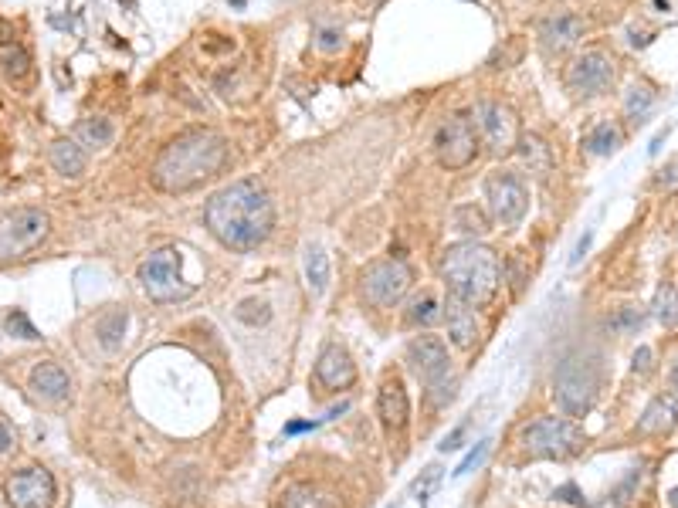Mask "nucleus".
<instances>
[{
	"instance_id": "37",
	"label": "nucleus",
	"mask_w": 678,
	"mask_h": 508,
	"mask_svg": "<svg viewBox=\"0 0 678 508\" xmlns=\"http://www.w3.org/2000/svg\"><path fill=\"white\" fill-rule=\"evenodd\" d=\"M438 485H441V468H438V464H431V468L424 471V475L414 481V495H417V502H421V505L428 502L431 492H434V488H438Z\"/></svg>"
},
{
	"instance_id": "14",
	"label": "nucleus",
	"mask_w": 678,
	"mask_h": 508,
	"mask_svg": "<svg viewBox=\"0 0 678 508\" xmlns=\"http://www.w3.org/2000/svg\"><path fill=\"white\" fill-rule=\"evenodd\" d=\"M7 498L14 508H51L55 505V478L45 468H28L7 481Z\"/></svg>"
},
{
	"instance_id": "35",
	"label": "nucleus",
	"mask_w": 678,
	"mask_h": 508,
	"mask_svg": "<svg viewBox=\"0 0 678 508\" xmlns=\"http://www.w3.org/2000/svg\"><path fill=\"white\" fill-rule=\"evenodd\" d=\"M634 485H638V471H631V475L624 478L621 485H617L614 492L607 495L601 505H594V508H628V505H631V492H634Z\"/></svg>"
},
{
	"instance_id": "24",
	"label": "nucleus",
	"mask_w": 678,
	"mask_h": 508,
	"mask_svg": "<svg viewBox=\"0 0 678 508\" xmlns=\"http://www.w3.org/2000/svg\"><path fill=\"white\" fill-rule=\"evenodd\" d=\"M112 122L102 119V116H89L82 119L75 126V143L78 146H89V150H106V146L112 143Z\"/></svg>"
},
{
	"instance_id": "3",
	"label": "nucleus",
	"mask_w": 678,
	"mask_h": 508,
	"mask_svg": "<svg viewBox=\"0 0 678 508\" xmlns=\"http://www.w3.org/2000/svg\"><path fill=\"white\" fill-rule=\"evenodd\" d=\"M441 278H445L448 285V295L468 302L472 309L489 305L495 299V292H499V278H502L499 254L475 241L451 244V248L441 254Z\"/></svg>"
},
{
	"instance_id": "34",
	"label": "nucleus",
	"mask_w": 678,
	"mask_h": 508,
	"mask_svg": "<svg viewBox=\"0 0 678 508\" xmlns=\"http://www.w3.org/2000/svg\"><path fill=\"white\" fill-rule=\"evenodd\" d=\"M455 227L465 234H485L489 231V221H485V214L478 207H458L455 210Z\"/></svg>"
},
{
	"instance_id": "25",
	"label": "nucleus",
	"mask_w": 678,
	"mask_h": 508,
	"mask_svg": "<svg viewBox=\"0 0 678 508\" xmlns=\"http://www.w3.org/2000/svg\"><path fill=\"white\" fill-rule=\"evenodd\" d=\"M0 72L11 82H24L31 72V55L17 41H0Z\"/></svg>"
},
{
	"instance_id": "47",
	"label": "nucleus",
	"mask_w": 678,
	"mask_h": 508,
	"mask_svg": "<svg viewBox=\"0 0 678 508\" xmlns=\"http://www.w3.org/2000/svg\"><path fill=\"white\" fill-rule=\"evenodd\" d=\"M672 390H675V397H678V359H675V366H672Z\"/></svg>"
},
{
	"instance_id": "4",
	"label": "nucleus",
	"mask_w": 678,
	"mask_h": 508,
	"mask_svg": "<svg viewBox=\"0 0 678 508\" xmlns=\"http://www.w3.org/2000/svg\"><path fill=\"white\" fill-rule=\"evenodd\" d=\"M139 285L153 302H184L194 285L184 278V258L177 248H160L139 265Z\"/></svg>"
},
{
	"instance_id": "31",
	"label": "nucleus",
	"mask_w": 678,
	"mask_h": 508,
	"mask_svg": "<svg viewBox=\"0 0 678 508\" xmlns=\"http://www.w3.org/2000/svg\"><path fill=\"white\" fill-rule=\"evenodd\" d=\"M611 332H617V336H631V332H638L641 326H645V312L634 309V305H628V309H617V315H611Z\"/></svg>"
},
{
	"instance_id": "29",
	"label": "nucleus",
	"mask_w": 678,
	"mask_h": 508,
	"mask_svg": "<svg viewBox=\"0 0 678 508\" xmlns=\"http://www.w3.org/2000/svg\"><path fill=\"white\" fill-rule=\"evenodd\" d=\"M407 319H411L414 326L431 329V326H438V322L445 319V309H441L434 295H421V299H417V302L411 305V312H407Z\"/></svg>"
},
{
	"instance_id": "8",
	"label": "nucleus",
	"mask_w": 678,
	"mask_h": 508,
	"mask_svg": "<svg viewBox=\"0 0 678 508\" xmlns=\"http://www.w3.org/2000/svg\"><path fill=\"white\" fill-rule=\"evenodd\" d=\"M434 156L445 170H465L478 156L475 122L468 116H448L434 133Z\"/></svg>"
},
{
	"instance_id": "46",
	"label": "nucleus",
	"mask_w": 678,
	"mask_h": 508,
	"mask_svg": "<svg viewBox=\"0 0 678 508\" xmlns=\"http://www.w3.org/2000/svg\"><path fill=\"white\" fill-rule=\"evenodd\" d=\"M590 238H594V234H584V241H580V244H577V251H573L570 265H580V258H584V254H587V248H590Z\"/></svg>"
},
{
	"instance_id": "43",
	"label": "nucleus",
	"mask_w": 678,
	"mask_h": 508,
	"mask_svg": "<svg viewBox=\"0 0 678 508\" xmlns=\"http://www.w3.org/2000/svg\"><path fill=\"white\" fill-rule=\"evenodd\" d=\"M462 437H465V424H462V427H455V431H451V434L445 437V441L438 444V448L445 451V454H448V451H458V448H462Z\"/></svg>"
},
{
	"instance_id": "30",
	"label": "nucleus",
	"mask_w": 678,
	"mask_h": 508,
	"mask_svg": "<svg viewBox=\"0 0 678 508\" xmlns=\"http://www.w3.org/2000/svg\"><path fill=\"white\" fill-rule=\"evenodd\" d=\"M126 336V312H109L106 319L99 322V339L106 349H119V343H123Z\"/></svg>"
},
{
	"instance_id": "19",
	"label": "nucleus",
	"mask_w": 678,
	"mask_h": 508,
	"mask_svg": "<svg viewBox=\"0 0 678 508\" xmlns=\"http://www.w3.org/2000/svg\"><path fill=\"white\" fill-rule=\"evenodd\" d=\"M275 508H339V502L333 492L312 485V481H295L285 492H278Z\"/></svg>"
},
{
	"instance_id": "5",
	"label": "nucleus",
	"mask_w": 678,
	"mask_h": 508,
	"mask_svg": "<svg viewBox=\"0 0 678 508\" xmlns=\"http://www.w3.org/2000/svg\"><path fill=\"white\" fill-rule=\"evenodd\" d=\"M523 444L533 458L563 461V458H573V454L584 451L587 437L567 417H540L523 431Z\"/></svg>"
},
{
	"instance_id": "38",
	"label": "nucleus",
	"mask_w": 678,
	"mask_h": 508,
	"mask_svg": "<svg viewBox=\"0 0 678 508\" xmlns=\"http://www.w3.org/2000/svg\"><path fill=\"white\" fill-rule=\"evenodd\" d=\"M7 329L17 332L21 339H41V336H38V329L31 326L28 315H24V312H11V315H7Z\"/></svg>"
},
{
	"instance_id": "26",
	"label": "nucleus",
	"mask_w": 678,
	"mask_h": 508,
	"mask_svg": "<svg viewBox=\"0 0 678 508\" xmlns=\"http://www.w3.org/2000/svg\"><path fill=\"white\" fill-rule=\"evenodd\" d=\"M584 146H587V153H594V156H611L617 146H621V129H617L614 122H597V126L587 133Z\"/></svg>"
},
{
	"instance_id": "32",
	"label": "nucleus",
	"mask_w": 678,
	"mask_h": 508,
	"mask_svg": "<svg viewBox=\"0 0 678 508\" xmlns=\"http://www.w3.org/2000/svg\"><path fill=\"white\" fill-rule=\"evenodd\" d=\"M424 397H428V404L434 407V410H445L451 400L458 397V380L455 376H445V380H438V383H431L428 390H424Z\"/></svg>"
},
{
	"instance_id": "20",
	"label": "nucleus",
	"mask_w": 678,
	"mask_h": 508,
	"mask_svg": "<svg viewBox=\"0 0 678 508\" xmlns=\"http://www.w3.org/2000/svg\"><path fill=\"white\" fill-rule=\"evenodd\" d=\"M31 390L41 400H65L72 383H68V373L58 363H38L31 370Z\"/></svg>"
},
{
	"instance_id": "48",
	"label": "nucleus",
	"mask_w": 678,
	"mask_h": 508,
	"mask_svg": "<svg viewBox=\"0 0 678 508\" xmlns=\"http://www.w3.org/2000/svg\"><path fill=\"white\" fill-rule=\"evenodd\" d=\"M668 505L678 508V488H672V492H668Z\"/></svg>"
},
{
	"instance_id": "28",
	"label": "nucleus",
	"mask_w": 678,
	"mask_h": 508,
	"mask_svg": "<svg viewBox=\"0 0 678 508\" xmlns=\"http://www.w3.org/2000/svg\"><path fill=\"white\" fill-rule=\"evenodd\" d=\"M651 105H655V92L648 85H631L628 95H624V116L631 122H641L651 112Z\"/></svg>"
},
{
	"instance_id": "1",
	"label": "nucleus",
	"mask_w": 678,
	"mask_h": 508,
	"mask_svg": "<svg viewBox=\"0 0 678 508\" xmlns=\"http://www.w3.org/2000/svg\"><path fill=\"white\" fill-rule=\"evenodd\" d=\"M204 221L224 248L255 251L258 244H265L268 234H272L275 207H272V197H268L258 183L241 180L217 190V194L207 200Z\"/></svg>"
},
{
	"instance_id": "22",
	"label": "nucleus",
	"mask_w": 678,
	"mask_h": 508,
	"mask_svg": "<svg viewBox=\"0 0 678 508\" xmlns=\"http://www.w3.org/2000/svg\"><path fill=\"white\" fill-rule=\"evenodd\" d=\"M51 166H55L62 177L78 180L85 173V166H89V160H85V150L75 139H58V143H51Z\"/></svg>"
},
{
	"instance_id": "11",
	"label": "nucleus",
	"mask_w": 678,
	"mask_h": 508,
	"mask_svg": "<svg viewBox=\"0 0 678 508\" xmlns=\"http://www.w3.org/2000/svg\"><path fill=\"white\" fill-rule=\"evenodd\" d=\"M472 122L478 129V136H482V143L489 146L495 156H506L516 150L519 143V119L516 112L509 109V105L502 102H478L475 112H472Z\"/></svg>"
},
{
	"instance_id": "40",
	"label": "nucleus",
	"mask_w": 678,
	"mask_h": 508,
	"mask_svg": "<svg viewBox=\"0 0 678 508\" xmlns=\"http://www.w3.org/2000/svg\"><path fill=\"white\" fill-rule=\"evenodd\" d=\"M631 373H651V349L648 346H641L638 353H634V359H631Z\"/></svg>"
},
{
	"instance_id": "16",
	"label": "nucleus",
	"mask_w": 678,
	"mask_h": 508,
	"mask_svg": "<svg viewBox=\"0 0 678 508\" xmlns=\"http://www.w3.org/2000/svg\"><path fill=\"white\" fill-rule=\"evenodd\" d=\"M377 410H380V420H384L387 434H401L407 427L411 404H407V390H404L401 376H387V380H384L380 397H377Z\"/></svg>"
},
{
	"instance_id": "42",
	"label": "nucleus",
	"mask_w": 678,
	"mask_h": 508,
	"mask_svg": "<svg viewBox=\"0 0 678 508\" xmlns=\"http://www.w3.org/2000/svg\"><path fill=\"white\" fill-rule=\"evenodd\" d=\"M319 424H323V420H292V424H285V434H289V437L306 434V431H316Z\"/></svg>"
},
{
	"instance_id": "39",
	"label": "nucleus",
	"mask_w": 678,
	"mask_h": 508,
	"mask_svg": "<svg viewBox=\"0 0 678 508\" xmlns=\"http://www.w3.org/2000/svg\"><path fill=\"white\" fill-rule=\"evenodd\" d=\"M553 498H563V502H570V505H577V508H587L584 495H580V488L573 485V481H570V485H560V488H556Z\"/></svg>"
},
{
	"instance_id": "23",
	"label": "nucleus",
	"mask_w": 678,
	"mask_h": 508,
	"mask_svg": "<svg viewBox=\"0 0 678 508\" xmlns=\"http://www.w3.org/2000/svg\"><path fill=\"white\" fill-rule=\"evenodd\" d=\"M516 150H519V156H523V163L529 166V173H533V177H546V173L553 170V150L536 133L519 136Z\"/></svg>"
},
{
	"instance_id": "12",
	"label": "nucleus",
	"mask_w": 678,
	"mask_h": 508,
	"mask_svg": "<svg viewBox=\"0 0 678 508\" xmlns=\"http://www.w3.org/2000/svg\"><path fill=\"white\" fill-rule=\"evenodd\" d=\"M614 82V61L604 55V51H584L577 61L570 65L567 72V85L573 95H584V99H594V95H604Z\"/></svg>"
},
{
	"instance_id": "33",
	"label": "nucleus",
	"mask_w": 678,
	"mask_h": 508,
	"mask_svg": "<svg viewBox=\"0 0 678 508\" xmlns=\"http://www.w3.org/2000/svg\"><path fill=\"white\" fill-rule=\"evenodd\" d=\"M655 319L662 322V326H672L678 319V299H675V288L672 285H662L655 295Z\"/></svg>"
},
{
	"instance_id": "27",
	"label": "nucleus",
	"mask_w": 678,
	"mask_h": 508,
	"mask_svg": "<svg viewBox=\"0 0 678 508\" xmlns=\"http://www.w3.org/2000/svg\"><path fill=\"white\" fill-rule=\"evenodd\" d=\"M306 278H309V285H312V292H326V285H329V258H326V251L319 248V244H309L306 248Z\"/></svg>"
},
{
	"instance_id": "6",
	"label": "nucleus",
	"mask_w": 678,
	"mask_h": 508,
	"mask_svg": "<svg viewBox=\"0 0 678 508\" xmlns=\"http://www.w3.org/2000/svg\"><path fill=\"white\" fill-rule=\"evenodd\" d=\"M51 217L38 207H17L0 217V261L24 258L48 238Z\"/></svg>"
},
{
	"instance_id": "13",
	"label": "nucleus",
	"mask_w": 678,
	"mask_h": 508,
	"mask_svg": "<svg viewBox=\"0 0 678 508\" xmlns=\"http://www.w3.org/2000/svg\"><path fill=\"white\" fill-rule=\"evenodd\" d=\"M407 366H411V373L424 383V387H431V383L451 376L448 349L441 339H434V336H417L414 343L407 346Z\"/></svg>"
},
{
	"instance_id": "7",
	"label": "nucleus",
	"mask_w": 678,
	"mask_h": 508,
	"mask_svg": "<svg viewBox=\"0 0 678 508\" xmlns=\"http://www.w3.org/2000/svg\"><path fill=\"white\" fill-rule=\"evenodd\" d=\"M411 282H414V271L407 268L401 258H387L363 271L360 288H363V299L370 305H377V309H394V305L407 295Z\"/></svg>"
},
{
	"instance_id": "21",
	"label": "nucleus",
	"mask_w": 678,
	"mask_h": 508,
	"mask_svg": "<svg viewBox=\"0 0 678 508\" xmlns=\"http://www.w3.org/2000/svg\"><path fill=\"white\" fill-rule=\"evenodd\" d=\"M678 424V397L668 393V397H655L641 414L638 431L641 434H668Z\"/></svg>"
},
{
	"instance_id": "10",
	"label": "nucleus",
	"mask_w": 678,
	"mask_h": 508,
	"mask_svg": "<svg viewBox=\"0 0 678 508\" xmlns=\"http://www.w3.org/2000/svg\"><path fill=\"white\" fill-rule=\"evenodd\" d=\"M485 200H489V214L492 221L499 224H519L526 217V207H529V190H526V180L519 177V173H492L489 180H485Z\"/></svg>"
},
{
	"instance_id": "17",
	"label": "nucleus",
	"mask_w": 678,
	"mask_h": 508,
	"mask_svg": "<svg viewBox=\"0 0 678 508\" xmlns=\"http://www.w3.org/2000/svg\"><path fill=\"white\" fill-rule=\"evenodd\" d=\"M316 380L323 383L326 390H346V387H353L356 366H353L350 353H346L343 346H326L323 353H319V363H316Z\"/></svg>"
},
{
	"instance_id": "45",
	"label": "nucleus",
	"mask_w": 678,
	"mask_h": 508,
	"mask_svg": "<svg viewBox=\"0 0 678 508\" xmlns=\"http://www.w3.org/2000/svg\"><path fill=\"white\" fill-rule=\"evenodd\" d=\"M11 444H14V434H11V427L0 420V454H7L11 451Z\"/></svg>"
},
{
	"instance_id": "44",
	"label": "nucleus",
	"mask_w": 678,
	"mask_h": 508,
	"mask_svg": "<svg viewBox=\"0 0 678 508\" xmlns=\"http://www.w3.org/2000/svg\"><path fill=\"white\" fill-rule=\"evenodd\" d=\"M339 31H323L319 34V48H326V51H333V48H339Z\"/></svg>"
},
{
	"instance_id": "9",
	"label": "nucleus",
	"mask_w": 678,
	"mask_h": 508,
	"mask_svg": "<svg viewBox=\"0 0 678 508\" xmlns=\"http://www.w3.org/2000/svg\"><path fill=\"white\" fill-rule=\"evenodd\" d=\"M556 400L570 417H584L597 400V376L584 359H563L556 373Z\"/></svg>"
},
{
	"instance_id": "18",
	"label": "nucleus",
	"mask_w": 678,
	"mask_h": 508,
	"mask_svg": "<svg viewBox=\"0 0 678 508\" xmlns=\"http://www.w3.org/2000/svg\"><path fill=\"white\" fill-rule=\"evenodd\" d=\"M445 322H448V336L451 343L458 349H472L475 339H478V319H475V309L462 299H455V295H448L445 302Z\"/></svg>"
},
{
	"instance_id": "15",
	"label": "nucleus",
	"mask_w": 678,
	"mask_h": 508,
	"mask_svg": "<svg viewBox=\"0 0 678 508\" xmlns=\"http://www.w3.org/2000/svg\"><path fill=\"white\" fill-rule=\"evenodd\" d=\"M584 31H587V24L580 21L577 14H553L540 24V48L550 58L563 55V51H570L580 38H584Z\"/></svg>"
},
{
	"instance_id": "41",
	"label": "nucleus",
	"mask_w": 678,
	"mask_h": 508,
	"mask_svg": "<svg viewBox=\"0 0 678 508\" xmlns=\"http://www.w3.org/2000/svg\"><path fill=\"white\" fill-rule=\"evenodd\" d=\"M658 187H662V190H675L678 187V160H672L662 170V177H658Z\"/></svg>"
},
{
	"instance_id": "2",
	"label": "nucleus",
	"mask_w": 678,
	"mask_h": 508,
	"mask_svg": "<svg viewBox=\"0 0 678 508\" xmlns=\"http://www.w3.org/2000/svg\"><path fill=\"white\" fill-rule=\"evenodd\" d=\"M231 156L228 139L214 129H187L177 139H170L156 156L150 183L163 194H187L201 183L214 180L224 170Z\"/></svg>"
},
{
	"instance_id": "36",
	"label": "nucleus",
	"mask_w": 678,
	"mask_h": 508,
	"mask_svg": "<svg viewBox=\"0 0 678 508\" xmlns=\"http://www.w3.org/2000/svg\"><path fill=\"white\" fill-rule=\"evenodd\" d=\"M489 451H492V441H478L475 448L468 451V458L455 468V478H465V475H472L475 468H482V461L489 458Z\"/></svg>"
}]
</instances>
